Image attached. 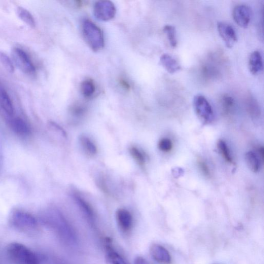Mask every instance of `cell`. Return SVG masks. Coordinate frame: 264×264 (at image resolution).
<instances>
[{"mask_svg":"<svg viewBox=\"0 0 264 264\" xmlns=\"http://www.w3.org/2000/svg\"><path fill=\"white\" fill-rule=\"evenodd\" d=\"M219 34L228 48H232L237 41V37L233 26L226 22L218 23Z\"/></svg>","mask_w":264,"mask_h":264,"instance_id":"obj_8","label":"cell"},{"mask_svg":"<svg viewBox=\"0 0 264 264\" xmlns=\"http://www.w3.org/2000/svg\"><path fill=\"white\" fill-rule=\"evenodd\" d=\"M116 8L110 1L97 2L94 7V14L96 19L102 21L112 20L116 14Z\"/></svg>","mask_w":264,"mask_h":264,"instance_id":"obj_7","label":"cell"},{"mask_svg":"<svg viewBox=\"0 0 264 264\" xmlns=\"http://www.w3.org/2000/svg\"><path fill=\"white\" fill-rule=\"evenodd\" d=\"M249 68L251 73L258 75L263 70V59L259 51H254L249 60Z\"/></svg>","mask_w":264,"mask_h":264,"instance_id":"obj_15","label":"cell"},{"mask_svg":"<svg viewBox=\"0 0 264 264\" xmlns=\"http://www.w3.org/2000/svg\"><path fill=\"white\" fill-rule=\"evenodd\" d=\"M134 264H150L145 259L141 257H137L135 260Z\"/></svg>","mask_w":264,"mask_h":264,"instance_id":"obj_31","label":"cell"},{"mask_svg":"<svg viewBox=\"0 0 264 264\" xmlns=\"http://www.w3.org/2000/svg\"><path fill=\"white\" fill-rule=\"evenodd\" d=\"M258 152L262 160V163L264 162V149L263 146H260L258 148Z\"/></svg>","mask_w":264,"mask_h":264,"instance_id":"obj_33","label":"cell"},{"mask_svg":"<svg viewBox=\"0 0 264 264\" xmlns=\"http://www.w3.org/2000/svg\"><path fill=\"white\" fill-rule=\"evenodd\" d=\"M82 33L85 41L91 50L98 52L103 48L104 35L95 23L89 20H85L82 24Z\"/></svg>","mask_w":264,"mask_h":264,"instance_id":"obj_3","label":"cell"},{"mask_svg":"<svg viewBox=\"0 0 264 264\" xmlns=\"http://www.w3.org/2000/svg\"><path fill=\"white\" fill-rule=\"evenodd\" d=\"M80 140L85 153L89 156L95 155L98 151L97 147L95 143L88 137L82 135Z\"/></svg>","mask_w":264,"mask_h":264,"instance_id":"obj_20","label":"cell"},{"mask_svg":"<svg viewBox=\"0 0 264 264\" xmlns=\"http://www.w3.org/2000/svg\"><path fill=\"white\" fill-rule=\"evenodd\" d=\"M106 260L109 264H129L128 262L113 248L112 240L108 238L105 240Z\"/></svg>","mask_w":264,"mask_h":264,"instance_id":"obj_13","label":"cell"},{"mask_svg":"<svg viewBox=\"0 0 264 264\" xmlns=\"http://www.w3.org/2000/svg\"><path fill=\"white\" fill-rule=\"evenodd\" d=\"M247 110L250 116L255 120L260 117L261 111L258 103L255 99L250 98L248 100Z\"/></svg>","mask_w":264,"mask_h":264,"instance_id":"obj_25","label":"cell"},{"mask_svg":"<svg viewBox=\"0 0 264 264\" xmlns=\"http://www.w3.org/2000/svg\"><path fill=\"white\" fill-rule=\"evenodd\" d=\"M77 201L84 211V212L86 214V215L91 220H93L94 219V213L91 206L81 198H77Z\"/></svg>","mask_w":264,"mask_h":264,"instance_id":"obj_29","label":"cell"},{"mask_svg":"<svg viewBox=\"0 0 264 264\" xmlns=\"http://www.w3.org/2000/svg\"><path fill=\"white\" fill-rule=\"evenodd\" d=\"M86 111V107L81 103L73 104L70 109L71 114L75 118L82 117L85 115Z\"/></svg>","mask_w":264,"mask_h":264,"instance_id":"obj_26","label":"cell"},{"mask_svg":"<svg viewBox=\"0 0 264 264\" xmlns=\"http://www.w3.org/2000/svg\"><path fill=\"white\" fill-rule=\"evenodd\" d=\"M9 221L13 228L20 231L32 232L37 227V221L35 217L22 210H13L9 216Z\"/></svg>","mask_w":264,"mask_h":264,"instance_id":"obj_4","label":"cell"},{"mask_svg":"<svg viewBox=\"0 0 264 264\" xmlns=\"http://www.w3.org/2000/svg\"><path fill=\"white\" fill-rule=\"evenodd\" d=\"M150 252L152 258L157 263L161 264L171 263V256L168 251L163 246L154 244L151 247Z\"/></svg>","mask_w":264,"mask_h":264,"instance_id":"obj_12","label":"cell"},{"mask_svg":"<svg viewBox=\"0 0 264 264\" xmlns=\"http://www.w3.org/2000/svg\"><path fill=\"white\" fill-rule=\"evenodd\" d=\"M8 123L11 129L18 135L27 136L32 133L30 126L21 118L12 117L9 118Z\"/></svg>","mask_w":264,"mask_h":264,"instance_id":"obj_10","label":"cell"},{"mask_svg":"<svg viewBox=\"0 0 264 264\" xmlns=\"http://www.w3.org/2000/svg\"><path fill=\"white\" fill-rule=\"evenodd\" d=\"M217 147L224 160L229 164H234L233 158L226 142L223 140H219L217 143Z\"/></svg>","mask_w":264,"mask_h":264,"instance_id":"obj_22","label":"cell"},{"mask_svg":"<svg viewBox=\"0 0 264 264\" xmlns=\"http://www.w3.org/2000/svg\"><path fill=\"white\" fill-rule=\"evenodd\" d=\"M129 151L131 156L140 166H144L146 163V156L145 154L135 146L130 148Z\"/></svg>","mask_w":264,"mask_h":264,"instance_id":"obj_23","label":"cell"},{"mask_svg":"<svg viewBox=\"0 0 264 264\" xmlns=\"http://www.w3.org/2000/svg\"><path fill=\"white\" fill-rule=\"evenodd\" d=\"M9 259L16 264H41V259L28 247L18 243H12L6 248Z\"/></svg>","mask_w":264,"mask_h":264,"instance_id":"obj_2","label":"cell"},{"mask_svg":"<svg viewBox=\"0 0 264 264\" xmlns=\"http://www.w3.org/2000/svg\"><path fill=\"white\" fill-rule=\"evenodd\" d=\"M41 219L46 226L55 231L64 243L69 245L76 243V236L74 230L58 210H46L42 215Z\"/></svg>","mask_w":264,"mask_h":264,"instance_id":"obj_1","label":"cell"},{"mask_svg":"<svg viewBox=\"0 0 264 264\" xmlns=\"http://www.w3.org/2000/svg\"><path fill=\"white\" fill-rule=\"evenodd\" d=\"M121 86L126 90H129L130 86L129 83L123 78H122L120 81Z\"/></svg>","mask_w":264,"mask_h":264,"instance_id":"obj_32","label":"cell"},{"mask_svg":"<svg viewBox=\"0 0 264 264\" xmlns=\"http://www.w3.org/2000/svg\"><path fill=\"white\" fill-rule=\"evenodd\" d=\"M17 14L18 17L25 24L32 28L35 27L36 25L35 20L31 12L27 9L22 7H18Z\"/></svg>","mask_w":264,"mask_h":264,"instance_id":"obj_19","label":"cell"},{"mask_svg":"<svg viewBox=\"0 0 264 264\" xmlns=\"http://www.w3.org/2000/svg\"><path fill=\"white\" fill-rule=\"evenodd\" d=\"M245 160L248 166L254 173H257L260 168V162L258 155L253 151H249L245 154Z\"/></svg>","mask_w":264,"mask_h":264,"instance_id":"obj_18","label":"cell"},{"mask_svg":"<svg viewBox=\"0 0 264 264\" xmlns=\"http://www.w3.org/2000/svg\"><path fill=\"white\" fill-rule=\"evenodd\" d=\"M220 102L224 115L229 116L233 113L235 107V101L232 97L229 95H224L220 99Z\"/></svg>","mask_w":264,"mask_h":264,"instance_id":"obj_17","label":"cell"},{"mask_svg":"<svg viewBox=\"0 0 264 264\" xmlns=\"http://www.w3.org/2000/svg\"><path fill=\"white\" fill-rule=\"evenodd\" d=\"M0 110L9 118L14 115L15 109L12 101L5 89L0 85Z\"/></svg>","mask_w":264,"mask_h":264,"instance_id":"obj_14","label":"cell"},{"mask_svg":"<svg viewBox=\"0 0 264 264\" xmlns=\"http://www.w3.org/2000/svg\"><path fill=\"white\" fill-rule=\"evenodd\" d=\"M233 17L235 22L241 27H247L252 18V11L246 5L236 6L233 11Z\"/></svg>","mask_w":264,"mask_h":264,"instance_id":"obj_9","label":"cell"},{"mask_svg":"<svg viewBox=\"0 0 264 264\" xmlns=\"http://www.w3.org/2000/svg\"><path fill=\"white\" fill-rule=\"evenodd\" d=\"M116 220L118 226L124 232L131 230L133 226V217L127 209L120 208L116 212Z\"/></svg>","mask_w":264,"mask_h":264,"instance_id":"obj_11","label":"cell"},{"mask_svg":"<svg viewBox=\"0 0 264 264\" xmlns=\"http://www.w3.org/2000/svg\"><path fill=\"white\" fill-rule=\"evenodd\" d=\"M163 67L171 74H174L181 69L179 63L174 58L168 54L163 55L160 58Z\"/></svg>","mask_w":264,"mask_h":264,"instance_id":"obj_16","label":"cell"},{"mask_svg":"<svg viewBox=\"0 0 264 264\" xmlns=\"http://www.w3.org/2000/svg\"><path fill=\"white\" fill-rule=\"evenodd\" d=\"M163 31L167 37L170 46L173 48H176L177 46V39L174 26L166 25L164 26Z\"/></svg>","mask_w":264,"mask_h":264,"instance_id":"obj_24","label":"cell"},{"mask_svg":"<svg viewBox=\"0 0 264 264\" xmlns=\"http://www.w3.org/2000/svg\"><path fill=\"white\" fill-rule=\"evenodd\" d=\"M197 163L203 175L206 178H210L211 176L210 169L205 161L201 158H199Z\"/></svg>","mask_w":264,"mask_h":264,"instance_id":"obj_30","label":"cell"},{"mask_svg":"<svg viewBox=\"0 0 264 264\" xmlns=\"http://www.w3.org/2000/svg\"><path fill=\"white\" fill-rule=\"evenodd\" d=\"M12 61L19 70L25 74L33 75L36 69L27 54L19 48H13L11 51Z\"/></svg>","mask_w":264,"mask_h":264,"instance_id":"obj_6","label":"cell"},{"mask_svg":"<svg viewBox=\"0 0 264 264\" xmlns=\"http://www.w3.org/2000/svg\"><path fill=\"white\" fill-rule=\"evenodd\" d=\"M0 62L4 68L10 73H13L15 70V66L12 60L5 53L0 52Z\"/></svg>","mask_w":264,"mask_h":264,"instance_id":"obj_27","label":"cell"},{"mask_svg":"<svg viewBox=\"0 0 264 264\" xmlns=\"http://www.w3.org/2000/svg\"><path fill=\"white\" fill-rule=\"evenodd\" d=\"M194 106L198 117L203 124L208 125L213 122L214 112L205 97L202 95L196 96L194 99Z\"/></svg>","mask_w":264,"mask_h":264,"instance_id":"obj_5","label":"cell"},{"mask_svg":"<svg viewBox=\"0 0 264 264\" xmlns=\"http://www.w3.org/2000/svg\"><path fill=\"white\" fill-rule=\"evenodd\" d=\"M158 147L161 151L169 153L173 149V141L168 138H163L158 142Z\"/></svg>","mask_w":264,"mask_h":264,"instance_id":"obj_28","label":"cell"},{"mask_svg":"<svg viewBox=\"0 0 264 264\" xmlns=\"http://www.w3.org/2000/svg\"><path fill=\"white\" fill-rule=\"evenodd\" d=\"M96 90L95 83L91 79H86L81 84V91L83 96L89 98L94 95Z\"/></svg>","mask_w":264,"mask_h":264,"instance_id":"obj_21","label":"cell"}]
</instances>
